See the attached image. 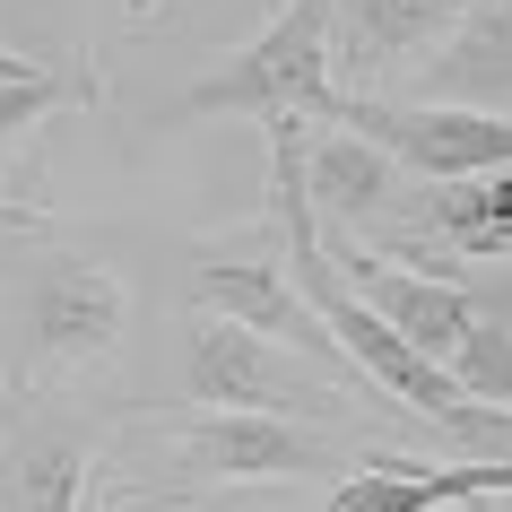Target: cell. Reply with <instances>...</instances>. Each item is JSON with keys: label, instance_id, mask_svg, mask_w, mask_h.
Listing matches in <instances>:
<instances>
[{"label": "cell", "instance_id": "ba28073f", "mask_svg": "<svg viewBox=\"0 0 512 512\" xmlns=\"http://www.w3.org/2000/svg\"><path fill=\"white\" fill-rule=\"evenodd\" d=\"M191 313H226V322H243L252 339H278V348H296L304 365H322V374L348 382V365H339V348H330V330L313 322V304L296 296V278H287V261H278V235L270 217L243 235V252H200V270H191Z\"/></svg>", "mask_w": 512, "mask_h": 512}, {"label": "cell", "instance_id": "277c9868", "mask_svg": "<svg viewBox=\"0 0 512 512\" xmlns=\"http://www.w3.org/2000/svg\"><path fill=\"white\" fill-rule=\"evenodd\" d=\"M183 400H148V408H243V417H304V426H348L365 382H339L322 365H304L278 339H252L226 313H191L183 304Z\"/></svg>", "mask_w": 512, "mask_h": 512}, {"label": "cell", "instance_id": "30bf717a", "mask_svg": "<svg viewBox=\"0 0 512 512\" xmlns=\"http://www.w3.org/2000/svg\"><path fill=\"white\" fill-rule=\"evenodd\" d=\"M330 270L348 278V296L365 304L391 339H408L426 365H443V374H452V356L469 348V330H478V296H469L460 278L391 270V261H374V252H330Z\"/></svg>", "mask_w": 512, "mask_h": 512}, {"label": "cell", "instance_id": "7c38bea8", "mask_svg": "<svg viewBox=\"0 0 512 512\" xmlns=\"http://www.w3.org/2000/svg\"><path fill=\"white\" fill-rule=\"evenodd\" d=\"M512 495V460H417V452H365V469L330 486L322 512H460Z\"/></svg>", "mask_w": 512, "mask_h": 512}, {"label": "cell", "instance_id": "7a4b0ae2", "mask_svg": "<svg viewBox=\"0 0 512 512\" xmlns=\"http://www.w3.org/2000/svg\"><path fill=\"white\" fill-rule=\"evenodd\" d=\"M139 330V287L96 243H79L53 209L0 217V400L18 391H79L122 365Z\"/></svg>", "mask_w": 512, "mask_h": 512}, {"label": "cell", "instance_id": "6da1fadb", "mask_svg": "<svg viewBox=\"0 0 512 512\" xmlns=\"http://www.w3.org/2000/svg\"><path fill=\"white\" fill-rule=\"evenodd\" d=\"M382 452L374 434L304 426V417H243V408H122L96 486L131 504H209L243 486H339Z\"/></svg>", "mask_w": 512, "mask_h": 512}, {"label": "cell", "instance_id": "4fadbf2b", "mask_svg": "<svg viewBox=\"0 0 512 512\" xmlns=\"http://www.w3.org/2000/svg\"><path fill=\"white\" fill-rule=\"evenodd\" d=\"M105 96V79H96V61L70 53L53 61V70H27V79H0V148L18 157L35 139V122H61V113H87Z\"/></svg>", "mask_w": 512, "mask_h": 512}, {"label": "cell", "instance_id": "3957f363", "mask_svg": "<svg viewBox=\"0 0 512 512\" xmlns=\"http://www.w3.org/2000/svg\"><path fill=\"white\" fill-rule=\"evenodd\" d=\"M330 18H339V0H278L270 27L235 44L200 87H183L165 122H313V131H330V113H339Z\"/></svg>", "mask_w": 512, "mask_h": 512}, {"label": "cell", "instance_id": "8992f818", "mask_svg": "<svg viewBox=\"0 0 512 512\" xmlns=\"http://www.w3.org/2000/svg\"><path fill=\"white\" fill-rule=\"evenodd\" d=\"M339 131L374 139L382 157L417 183H469L512 165V113H469V105H400V96H339Z\"/></svg>", "mask_w": 512, "mask_h": 512}, {"label": "cell", "instance_id": "5b68a950", "mask_svg": "<svg viewBox=\"0 0 512 512\" xmlns=\"http://www.w3.org/2000/svg\"><path fill=\"white\" fill-rule=\"evenodd\" d=\"M113 417L87 391H18L0 400V512H87Z\"/></svg>", "mask_w": 512, "mask_h": 512}, {"label": "cell", "instance_id": "5bb4252c", "mask_svg": "<svg viewBox=\"0 0 512 512\" xmlns=\"http://www.w3.org/2000/svg\"><path fill=\"white\" fill-rule=\"evenodd\" d=\"M460 287L478 296V313H495V322L512 330V261H504V270H478V278H460Z\"/></svg>", "mask_w": 512, "mask_h": 512}, {"label": "cell", "instance_id": "9a60e30c", "mask_svg": "<svg viewBox=\"0 0 512 512\" xmlns=\"http://www.w3.org/2000/svg\"><path fill=\"white\" fill-rule=\"evenodd\" d=\"M105 512H165V504H131V495H105Z\"/></svg>", "mask_w": 512, "mask_h": 512}, {"label": "cell", "instance_id": "52a82bcc", "mask_svg": "<svg viewBox=\"0 0 512 512\" xmlns=\"http://www.w3.org/2000/svg\"><path fill=\"white\" fill-rule=\"evenodd\" d=\"M296 183H304V217H313L322 252H374L382 235H400V217H408V174L382 157L374 139L339 131V122L330 131L304 122Z\"/></svg>", "mask_w": 512, "mask_h": 512}, {"label": "cell", "instance_id": "9c48e42d", "mask_svg": "<svg viewBox=\"0 0 512 512\" xmlns=\"http://www.w3.org/2000/svg\"><path fill=\"white\" fill-rule=\"evenodd\" d=\"M452 18H460V0H339V18H330V87L339 96H400Z\"/></svg>", "mask_w": 512, "mask_h": 512}, {"label": "cell", "instance_id": "2e32d148", "mask_svg": "<svg viewBox=\"0 0 512 512\" xmlns=\"http://www.w3.org/2000/svg\"><path fill=\"white\" fill-rule=\"evenodd\" d=\"M165 0H122V18H157Z\"/></svg>", "mask_w": 512, "mask_h": 512}, {"label": "cell", "instance_id": "8fae6325", "mask_svg": "<svg viewBox=\"0 0 512 512\" xmlns=\"http://www.w3.org/2000/svg\"><path fill=\"white\" fill-rule=\"evenodd\" d=\"M400 105H469V113H512V0H460Z\"/></svg>", "mask_w": 512, "mask_h": 512}]
</instances>
